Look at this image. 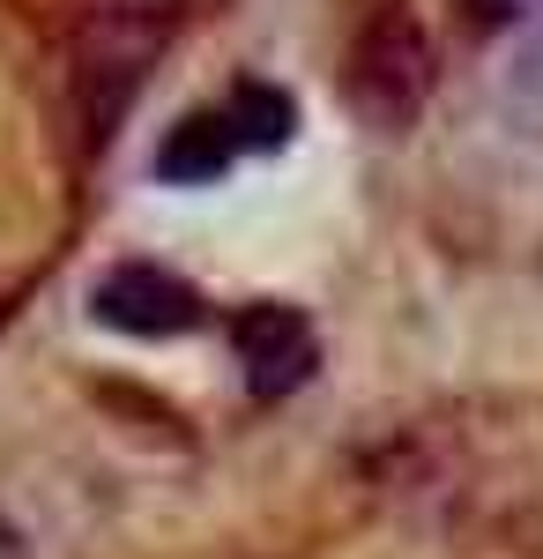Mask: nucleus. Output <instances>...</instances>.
<instances>
[{
	"instance_id": "5",
	"label": "nucleus",
	"mask_w": 543,
	"mask_h": 559,
	"mask_svg": "<svg viewBox=\"0 0 543 559\" xmlns=\"http://www.w3.org/2000/svg\"><path fill=\"white\" fill-rule=\"evenodd\" d=\"M231 157H239L231 112H186L157 142V179H171V187H209V179L231 173Z\"/></svg>"
},
{
	"instance_id": "2",
	"label": "nucleus",
	"mask_w": 543,
	"mask_h": 559,
	"mask_svg": "<svg viewBox=\"0 0 543 559\" xmlns=\"http://www.w3.org/2000/svg\"><path fill=\"white\" fill-rule=\"evenodd\" d=\"M165 52V23H126V15H89L75 45V97H83L89 134H112L134 105V90L149 83V60Z\"/></svg>"
},
{
	"instance_id": "6",
	"label": "nucleus",
	"mask_w": 543,
	"mask_h": 559,
	"mask_svg": "<svg viewBox=\"0 0 543 559\" xmlns=\"http://www.w3.org/2000/svg\"><path fill=\"white\" fill-rule=\"evenodd\" d=\"M291 128H298V112H291V97H283V90L246 83L239 97H231V134H239V150H283Z\"/></svg>"
},
{
	"instance_id": "1",
	"label": "nucleus",
	"mask_w": 543,
	"mask_h": 559,
	"mask_svg": "<svg viewBox=\"0 0 543 559\" xmlns=\"http://www.w3.org/2000/svg\"><path fill=\"white\" fill-rule=\"evenodd\" d=\"M432 97V38L410 8H373L342 60V105L373 134H410Z\"/></svg>"
},
{
	"instance_id": "7",
	"label": "nucleus",
	"mask_w": 543,
	"mask_h": 559,
	"mask_svg": "<svg viewBox=\"0 0 543 559\" xmlns=\"http://www.w3.org/2000/svg\"><path fill=\"white\" fill-rule=\"evenodd\" d=\"M186 0H89V15H126V23H171Z\"/></svg>"
},
{
	"instance_id": "8",
	"label": "nucleus",
	"mask_w": 543,
	"mask_h": 559,
	"mask_svg": "<svg viewBox=\"0 0 543 559\" xmlns=\"http://www.w3.org/2000/svg\"><path fill=\"white\" fill-rule=\"evenodd\" d=\"M469 8H476V31H484V23H499V15H506V0H461V15H469Z\"/></svg>"
},
{
	"instance_id": "4",
	"label": "nucleus",
	"mask_w": 543,
	"mask_h": 559,
	"mask_svg": "<svg viewBox=\"0 0 543 559\" xmlns=\"http://www.w3.org/2000/svg\"><path fill=\"white\" fill-rule=\"evenodd\" d=\"M231 344L246 358V388L253 395H291V388L313 381V366H321V344H313V329H305V313L291 306H246L239 321H231Z\"/></svg>"
},
{
	"instance_id": "3",
	"label": "nucleus",
	"mask_w": 543,
	"mask_h": 559,
	"mask_svg": "<svg viewBox=\"0 0 543 559\" xmlns=\"http://www.w3.org/2000/svg\"><path fill=\"white\" fill-rule=\"evenodd\" d=\"M89 313H97L105 329H120V336H186V329H202L209 306H202V292H194L186 276L149 269V261H126L112 276H97Z\"/></svg>"
}]
</instances>
